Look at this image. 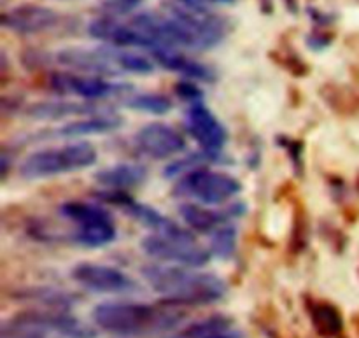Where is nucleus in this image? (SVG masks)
Here are the masks:
<instances>
[{"label": "nucleus", "mask_w": 359, "mask_h": 338, "mask_svg": "<svg viewBox=\"0 0 359 338\" xmlns=\"http://www.w3.org/2000/svg\"><path fill=\"white\" fill-rule=\"evenodd\" d=\"M184 312L175 305H151L137 302H104L91 312L100 330L118 338H144L172 332L184 321Z\"/></svg>", "instance_id": "nucleus-1"}, {"label": "nucleus", "mask_w": 359, "mask_h": 338, "mask_svg": "<svg viewBox=\"0 0 359 338\" xmlns=\"http://www.w3.org/2000/svg\"><path fill=\"white\" fill-rule=\"evenodd\" d=\"M140 272L146 283L163 297V304L175 307L212 305L226 297V283L214 273L198 272V269L151 263Z\"/></svg>", "instance_id": "nucleus-2"}, {"label": "nucleus", "mask_w": 359, "mask_h": 338, "mask_svg": "<svg viewBox=\"0 0 359 338\" xmlns=\"http://www.w3.org/2000/svg\"><path fill=\"white\" fill-rule=\"evenodd\" d=\"M98 153L93 144L77 140L58 147L39 149L28 154L20 165V175L28 181L74 174L97 163Z\"/></svg>", "instance_id": "nucleus-3"}, {"label": "nucleus", "mask_w": 359, "mask_h": 338, "mask_svg": "<svg viewBox=\"0 0 359 338\" xmlns=\"http://www.w3.org/2000/svg\"><path fill=\"white\" fill-rule=\"evenodd\" d=\"M242 191V184L237 177L226 172L195 168L182 175L174 188V195L184 200H195L202 205H221Z\"/></svg>", "instance_id": "nucleus-4"}, {"label": "nucleus", "mask_w": 359, "mask_h": 338, "mask_svg": "<svg viewBox=\"0 0 359 338\" xmlns=\"http://www.w3.org/2000/svg\"><path fill=\"white\" fill-rule=\"evenodd\" d=\"M142 251L160 263L202 269L209 263L210 251L196 244L191 235H163L151 234L140 242Z\"/></svg>", "instance_id": "nucleus-5"}, {"label": "nucleus", "mask_w": 359, "mask_h": 338, "mask_svg": "<svg viewBox=\"0 0 359 338\" xmlns=\"http://www.w3.org/2000/svg\"><path fill=\"white\" fill-rule=\"evenodd\" d=\"M49 86L62 95H74L88 102H100L119 95L132 93V86L123 83H111L100 76L76 72H55L49 77Z\"/></svg>", "instance_id": "nucleus-6"}, {"label": "nucleus", "mask_w": 359, "mask_h": 338, "mask_svg": "<svg viewBox=\"0 0 359 338\" xmlns=\"http://www.w3.org/2000/svg\"><path fill=\"white\" fill-rule=\"evenodd\" d=\"M56 62L74 72L90 76H119V48L98 46V48H67L56 53Z\"/></svg>", "instance_id": "nucleus-7"}, {"label": "nucleus", "mask_w": 359, "mask_h": 338, "mask_svg": "<svg viewBox=\"0 0 359 338\" xmlns=\"http://www.w3.org/2000/svg\"><path fill=\"white\" fill-rule=\"evenodd\" d=\"M70 277L88 291L104 295H128L139 290L137 280L116 266L84 262L72 269Z\"/></svg>", "instance_id": "nucleus-8"}, {"label": "nucleus", "mask_w": 359, "mask_h": 338, "mask_svg": "<svg viewBox=\"0 0 359 338\" xmlns=\"http://www.w3.org/2000/svg\"><path fill=\"white\" fill-rule=\"evenodd\" d=\"M20 325L34 326L46 333H55L62 338H98V332L67 311H27L11 318Z\"/></svg>", "instance_id": "nucleus-9"}, {"label": "nucleus", "mask_w": 359, "mask_h": 338, "mask_svg": "<svg viewBox=\"0 0 359 338\" xmlns=\"http://www.w3.org/2000/svg\"><path fill=\"white\" fill-rule=\"evenodd\" d=\"M137 151L151 160H167L182 153L186 147L184 135L167 123H149L133 135Z\"/></svg>", "instance_id": "nucleus-10"}, {"label": "nucleus", "mask_w": 359, "mask_h": 338, "mask_svg": "<svg viewBox=\"0 0 359 338\" xmlns=\"http://www.w3.org/2000/svg\"><path fill=\"white\" fill-rule=\"evenodd\" d=\"M88 32L93 39L105 42L107 46H114V48H144L149 51L161 48L153 37H149L135 25H123L112 16H102L93 20L88 27Z\"/></svg>", "instance_id": "nucleus-11"}, {"label": "nucleus", "mask_w": 359, "mask_h": 338, "mask_svg": "<svg viewBox=\"0 0 359 338\" xmlns=\"http://www.w3.org/2000/svg\"><path fill=\"white\" fill-rule=\"evenodd\" d=\"M58 23L60 14L56 11L37 4H21L2 14V27L20 35L44 34Z\"/></svg>", "instance_id": "nucleus-12"}, {"label": "nucleus", "mask_w": 359, "mask_h": 338, "mask_svg": "<svg viewBox=\"0 0 359 338\" xmlns=\"http://www.w3.org/2000/svg\"><path fill=\"white\" fill-rule=\"evenodd\" d=\"M186 128L193 139L203 147V151L219 154L228 140V132L217 116L202 102L191 104L186 112Z\"/></svg>", "instance_id": "nucleus-13"}, {"label": "nucleus", "mask_w": 359, "mask_h": 338, "mask_svg": "<svg viewBox=\"0 0 359 338\" xmlns=\"http://www.w3.org/2000/svg\"><path fill=\"white\" fill-rule=\"evenodd\" d=\"M123 118L112 111L97 112V114L81 116L79 119L67 123L53 132V137L62 139H81L88 135H104V133L116 132L123 126Z\"/></svg>", "instance_id": "nucleus-14"}, {"label": "nucleus", "mask_w": 359, "mask_h": 338, "mask_svg": "<svg viewBox=\"0 0 359 338\" xmlns=\"http://www.w3.org/2000/svg\"><path fill=\"white\" fill-rule=\"evenodd\" d=\"M105 112L97 102H74V100H42L28 105L25 114L35 121H51V119H63L70 116H88Z\"/></svg>", "instance_id": "nucleus-15"}, {"label": "nucleus", "mask_w": 359, "mask_h": 338, "mask_svg": "<svg viewBox=\"0 0 359 338\" xmlns=\"http://www.w3.org/2000/svg\"><path fill=\"white\" fill-rule=\"evenodd\" d=\"M241 212L242 209L238 205H233L226 212L212 210L209 209V205H202V203L196 202H184L179 205V214L184 219V223L198 234H212Z\"/></svg>", "instance_id": "nucleus-16"}, {"label": "nucleus", "mask_w": 359, "mask_h": 338, "mask_svg": "<svg viewBox=\"0 0 359 338\" xmlns=\"http://www.w3.org/2000/svg\"><path fill=\"white\" fill-rule=\"evenodd\" d=\"M151 55H153L154 62L160 63L163 69L181 74V76L188 77L191 81H205V83H210L216 77L210 67L198 62V60H193L189 56L182 55V53L175 51V48L161 46V48L153 49Z\"/></svg>", "instance_id": "nucleus-17"}, {"label": "nucleus", "mask_w": 359, "mask_h": 338, "mask_svg": "<svg viewBox=\"0 0 359 338\" xmlns=\"http://www.w3.org/2000/svg\"><path fill=\"white\" fill-rule=\"evenodd\" d=\"M147 179V170L142 165L137 163H119L112 167L102 168L95 174V181L105 189H114V191H126L130 188L144 184Z\"/></svg>", "instance_id": "nucleus-18"}, {"label": "nucleus", "mask_w": 359, "mask_h": 338, "mask_svg": "<svg viewBox=\"0 0 359 338\" xmlns=\"http://www.w3.org/2000/svg\"><path fill=\"white\" fill-rule=\"evenodd\" d=\"M125 210L133 217L135 221H139L140 224L147 227L149 230H153V234H163V235H191V231L182 228L181 224H177L175 221H172L170 217L163 216L160 210L153 209L149 205H142V203H137L133 200H130L125 205Z\"/></svg>", "instance_id": "nucleus-19"}, {"label": "nucleus", "mask_w": 359, "mask_h": 338, "mask_svg": "<svg viewBox=\"0 0 359 338\" xmlns=\"http://www.w3.org/2000/svg\"><path fill=\"white\" fill-rule=\"evenodd\" d=\"M16 300L34 302L48 309H58V311H69L79 302L77 295L69 291L56 290V288H27V290L16 291L13 295Z\"/></svg>", "instance_id": "nucleus-20"}, {"label": "nucleus", "mask_w": 359, "mask_h": 338, "mask_svg": "<svg viewBox=\"0 0 359 338\" xmlns=\"http://www.w3.org/2000/svg\"><path fill=\"white\" fill-rule=\"evenodd\" d=\"M312 326L325 338H339L344 333V318L335 305L328 302H312L309 305Z\"/></svg>", "instance_id": "nucleus-21"}, {"label": "nucleus", "mask_w": 359, "mask_h": 338, "mask_svg": "<svg viewBox=\"0 0 359 338\" xmlns=\"http://www.w3.org/2000/svg\"><path fill=\"white\" fill-rule=\"evenodd\" d=\"M174 338H244V335L233 330L231 319L226 316H210L184 328Z\"/></svg>", "instance_id": "nucleus-22"}, {"label": "nucleus", "mask_w": 359, "mask_h": 338, "mask_svg": "<svg viewBox=\"0 0 359 338\" xmlns=\"http://www.w3.org/2000/svg\"><path fill=\"white\" fill-rule=\"evenodd\" d=\"M76 242H79L84 248H104L114 242L116 238V227L112 216L104 217V219L91 221V223L81 224L76 230Z\"/></svg>", "instance_id": "nucleus-23"}, {"label": "nucleus", "mask_w": 359, "mask_h": 338, "mask_svg": "<svg viewBox=\"0 0 359 338\" xmlns=\"http://www.w3.org/2000/svg\"><path fill=\"white\" fill-rule=\"evenodd\" d=\"M60 212H62L63 217L74 221L77 227L111 216L107 210L90 202H65L60 207Z\"/></svg>", "instance_id": "nucleus-24"}, {"label": "nucleus", "mask_w": 359, "mask_h": 338, "mask_svg": "<svg viewBox=\"0 0 359 338\" xmlns=\"http://www.w3.org/2000/svg\"><path fill=\"white\" fill-rule=\"evenodd\" d=\"M212 238H210V255L217 256L221 259L231 258L237 249V241H238V231L233 224L224 223L223 227L217 228L216 231H212Z\"/></svg>", "instance_id": "nucleus-25"}, {"label": "nucleus", "mask_w": 359, "mask_h": 338, "mask_svg": "<svg viewBox=\"0 0 359 338\" xmlns=\"http://www.w3.org/2000/svg\"><path fill=\"white\" fill-rule=\"evenodd\" d=\"M126 107L133 111L149 112V114H167L172 109L170 98L161 93H140L125 100Z\"/></svg>", "instance_id": "nucleus-26"}, {"label": "nucleus", "mask_w": 359, "mask_h": 338, "mask_svg": "<svg viewBox=\"0 0 359 338\" xmlns=\"http://www.w3.org/2000/svg\"><path fill=\"white\" fill-rule=\"evenodd\" d=\"M0 338H48V333L34 328V326L20 325V323L9 319L0 326Z\"/></svg>", "instance_id": "nucleus-27"}, {"label": "nucleus", "mask_w": 359, "mask_h": 338, "mask_svg": "<svg viewBox=\"0 0 359 338\" xmlns=\"http://www.w3.org/2000/svg\"><path fill=\"white\" fill-rule=\"evenodd\" d=\"M140 4L142 0H104L102 9H104L105 16H125L140 7Z\"/></svg>", "instance_id": "nucleus-28"}, {"label": "nucleus", "mask_w": 359, "mask_h": 338, "mask_svg": "<svg viewBox=\"0 0 359 338\" xmlns=\"http://www.w3.org/2000/svg\"><path fill=\"white\" fill-rule=\"evenodd\" d=\"M175 91H177L179 97L188 100L189 104H198V102H202L203 93L191 83H179L177 86H175Z\"/></svg>", "instance_id": "nucleus-29"}]
</instances>
